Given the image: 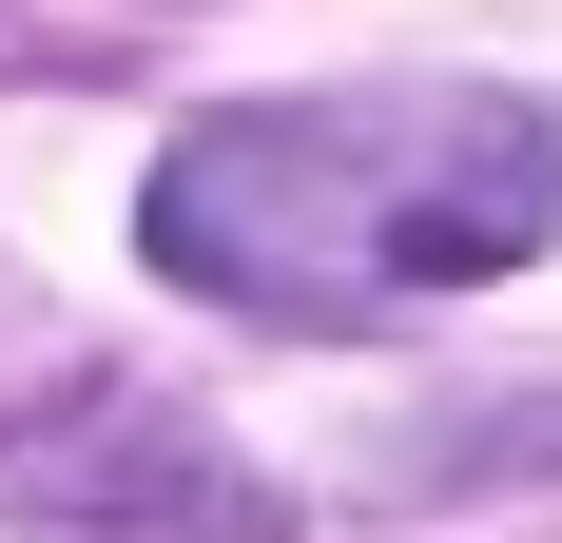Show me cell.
Wrapping results in <instances>:
<instances>
[{
    "mask_svg": "<svg viewBox=\"0 0 562 543\" xmlns=\"http://www.w3.org/2000/svg\"><path fill=\"white\" fill-rule=\"evenodd\" d=\"M175 291L272 330H369L427 291H505L524 253H562V98L524 78H349V98H252L194 117L136 195Z\"/></svg>",
    "mask_w": 562,
    "mask_h": 543,
    "instance_id": "obj_1",
    "label": "cell"
},
{
    "mask_svg": "<svg viewBox=\"0 0 562 543\" xmlns=\"http://www.w3.org/2000/svg\"><path fill=\"white\" fill-rule=\"evenodd\" d=\"M0 505L58 543H291L272 466H233L194 408H156V388H58L40 428L0 446Z\"/></svg>",
    "mask_w": 562,
    "mask_h": 543,
    "instance_id": "obj_2",
    "label": "cell"
}]
</instances>
